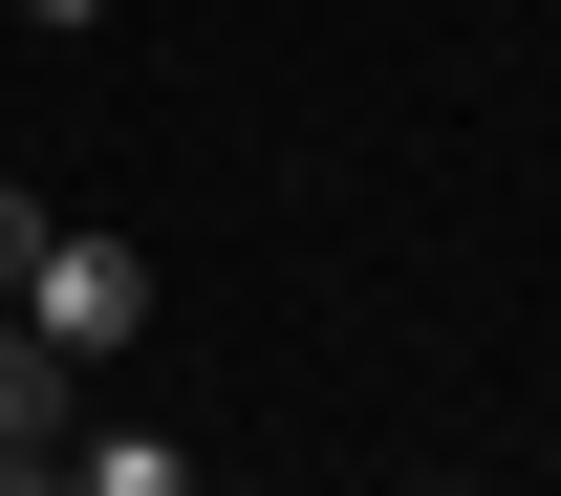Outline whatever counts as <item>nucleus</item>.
Here are the masks:
<instances>
[{
    "instance_id": "f257e3e1",
    "label": "nucleus",
    "mask_w": 561,
    "mask_h": 496,
    "mask_svg": "<svg viewBox=\"0 0 561 496\" xmlns=\"http://www.w3.org/2000/svg\"><path fill=\"white\" fill-rule=\"evenodd\" d=\"M22 324H44L66 367L151 346V238H108V216H44V259H22Z\"/></svg>"
},
{
    "instance_id": "f03ea898",
    "label": "nucleus",
    "mask_w": 561,
    "mask_h": 496,
    "mask_svg": "<svg viewBox=\"0 0 561 496\" xmlns=\"http://www.w3.org/2000/svg\"><path fill=\"white\" fill-rule=\"evenodd\" d=\"M0 453H66V346L0 302Z\"/></svg>"
},
{
    "instance_id": "7ed1b4c3",
    "label": "nucleus",
    "mask_w": 561,
    "mask_h": 496,
    "mask_svg": "<svg viewBox=\"0 0 561 496\" xmlns=\"http://www.w3.org/2000/svg\"><path fill=\"white\" fill-rule=\"evenodd\" d=\"M66 496H195V453H173V431H87Z\"/></svg>"
},
{
    "instance_id": "20e7f679",
    "label": "nucleus",
    "mask_w": 561,
    "mask_h": 496,
    "mask_svg": "<svg viewBox=\"0 0 561 496\" xmlns=\"http://www.w3.org/2000/svg\"><path fill=\"white\" fill-rule=\"evenodd\" d=\"M22 259H44V195H22V173H0V302H22Z\"/></svg>"
},
{
    "instance_id": "39448f33",
    "label": "nucleus",
    "mask_w": 561,
    "mask_h": 496,
    "mask_svg": "<svg viewBox=\"0 0 561 496\" xmlns=\"http://www.w3.org/2000/svg\"><path fill=\"white\" fill-rule=\"evenodd\" d=\"M0 496H66V453H0Z\"/></svg>"
},
{
    "instance_id": "423d86ee",
    "label": "nucleus",
    "mask_w": 561,
    "mask_h": 496,
    "mask_svg": "<svg viewBox=\"0 0 561 496\" xmlns=\"http://www.w3.org/2000/svg\"><path fill=\"white\" fill-rule=\"evenodd\" d=\"M22 22H44V44H66V22H108V0H22Z\"/></svg>"
}]
</instances>
